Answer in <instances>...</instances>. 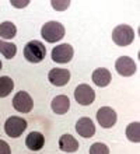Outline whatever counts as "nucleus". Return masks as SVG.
<instances>
[{
	"instance_id": "1",
	"label": "nucleus",
	"mask_w": 140,
	"mask_h": 154,
	"mask_svg": "<svg viewBox=\"0 0 140 154\" xmlns=\"http://www.w3.org/2000/svg\"><path fill=\"white\" fill-rule=\"evenodd\" d=\"M45 55H46V48L39 41H31L25 45L24 57L30 63H39L45 59Z\"/></svg>"
},
{
	"instance_id": "2",
	"label": "nucleus",
	"mask_w": 140,
	"mask_h": 154,
	"mask_svg": "<svg viewBox=\"0 0 140 154\" xmlns=\"http://www.w3.org/2000/svg\"><path fill=\"white\" fill-rule=\"evenodd\" d=\"M64 32H66L64 27L60 24V23H58V21H49V23H46V24L42 27V29H41L42 38H44L46 42H51V44L59 42V41L64 37Z\"/></svg>"
},
{
	"instance_id": "3",
	"label": "nucleus",
	"mask_w": 140,
	"mask_h": 154,
	"mask_svg": "<svg viewBox=\"0 0 140 154\" xmlns=\"http://www.w3.org/2000/svg\"><path fill=\"white\" fill-rule=\"evenodd\" d=\"M112 39L118 46H128L133 42L135 39V31L130 25L122 24L115 27V29L112 31Z\"/></svg>"
},
{
	"instance_id": "4",
	"label": "nucleus",
	"mask_w": 140,
	"mask_h": 154,
	"mask_svg": "<svg viewBox=\"0 0 140 154\" xmlns=\"http://www.w3.org/2000/svg\"><path fill=\"white\" fill-rule=\"evenodd\" d=\"M27 129V121L20 116H10L4 123V132L13 139L20 137Z\"/></svg>"
},
{
	"instance_id": "5",
	"label": "nucleus",
	"mask_w": 140,
	"mask_h": 154,
	"mask_svg": "<svg viewBox=\"0 0 140 154\" xmlns=\"http://www.w3.org/2000/svg\"><path fill=\"white\" fill-rule=\"evenodd\" d=\"M13 106H14V109L21 112V114H28V112H31L32 106H34V101L28 93L18 91L13 98Z\"/></svg>"
},
{
	"instance_id": "6",
	"label": "nucleus",
	"mask_w": 140,
	"mask_h": 154,
	"mask_svg": "<svg viewBox=\"0 0 140 154\" xmlns=\"http://www.w3.org/2000/svg\"><path fill=\"white\" fill-rule=\"evenodd\" d=\"M74 98L80 105H91L95 100V93L88 84H80L74 90Z\"/></svg>"
},
{
	"instance_id": "7",
	"label": "nucleus",
	"mask_w": 140,
	"mask_h": 154,
	"mask_svg": "<svg viewBox=\"0 0 140 154\" xmlns=\"http://www.w3.org/2000/svg\"><path fill=\"white\" fill-rule=\"evenodd\" d=\"M73 48L69 44H60L52 49V60L56 63H67L73 57Z\"/></svg>"
},
{
	"instance_id": "8",
	"label": "nucleus",
	"mask_w": 140,
	"mask_h": 154,
	"mask_svg": "<svg viewBox=\"0 0 140 154\" xmlns=\"http://www.w3.org/2000/svg\"><path fill=\"white\" fill-rule=\"evenodd\" d=\"M97 121L102 128L109 129L116 123V112L111 106H102L97 112Z\"/></svg>"
},
{
	"instance_id": "9",
	"label": "nucleus",
	"mask_w": 140,
	"mask_h": 154,
	"mask_svg": "<svg viewBox=\"0 0 140 154\" xmlns=\"http://www.w3.org/2000/svg\"><path fill=\"white\" fill-rule=\"evenodd\" d=\"M115 69L120 76L129 77V76H133L135 72H136V63L129 56H120L115 62Z\"/></svg>"
},
{
	"instance_id": "10",
	"label": "nucleus",
	"mask_w": 140,
	"mask_h": 154,
	"mask_svg": "<svg viewBox=\"0 0 140 154\" xmlns=\"http://www.w3.org/2000/svg\"><path fill=\"white\" fill-rule=\"evenodd\" d=\"M76 130L81 137H86V139L92 137V136L95 134V126H94V122L87 116H83L77 121Z\"/></svg>"
},
{
	"instance_id": "11",
	"label": "nucleus",
	"mask_w": 140,
	"mask_h": 154,
	"mask_svg": "<svg viewBox=\"0 0 140 154\" xmlns=\"http://www.w3.org/2000/svg\"><path fill=\"white\" fill-rule=\"evenodd\" d=\"M48 79L53 85L62 87V85L67 84L69 80H70V72H69L67 69H59V67H55V69H52L51 72H49Z\"/></svg>"
},
{
	"instance_id": "12",
	"label": "nucleus",
	"mask_w": 140,
	"mask_h": 154,
	"mask_svg": "<svg viewBox=\"0 0 140 154\" xmlns=\"http://www.w3.org/2000/svg\"><path fill=\"white\" fill-rule=\"evenodd\" d=\"M111 80H112L111 72L108 69H105V67H100V69L94 70V73H92V81L98 87H107L111 83Z\"/></svg>"
},
{
	"instance_id": "13",
	"label": "nucleus",
	"mask_w": 140,
	"mask_h": 154,
	"mask_svg": "<svg viewBox=\"0 0 140 154\" xmlns=\"http://www.w3.org/2000/svg\"><path fill=\"white\" fill-rule=\"evenodd\" d=\"M25 144H27V147L32 151L41 150L45 144L44 134L39 133V132H31V133L27 136V139H25Z\"/></svg>"
},
{
	"instance_id": "14",
	"label": "nucleus",
	"mask_w": 140,
	"mask_h": 154,
	"mask_svg": "<svg viewBox=\"0 0 140 154\" xmlns=\"http://www.w3.org/2000/svg\"><path fill=\"white\" fill-rule=\"evenodd\" d=\"M51 108L55 114L58 115H64L70 108V101H69L67 95H58L56 98H53Z\"/></svg>"
},
{
	"instance_id": "15",
	"label": "nucleus",
	"mask_w": 140,
	"mask_h": 154,
	"mask_svg": "<svg viewBox=\"0 0 140 154\" xmlns=\"http://www.w3.org/2000/svg\"><path fill=\"white\" fill-rule=\"evenodd\" d=\"M59 149L66 153H74L79 149V142L72 134H63L59 139Z\"/></svg>"
},
{
	"instance_id": "16",
	"label": "nucleus",
	"mask_w": 140,
	"mask_h": 154,
	"mask_svg": "<svg viewBox=\"0 0 140 154\" xmlns=\"http://www.w3.org/2000/svg\"><path fill=\"white\" fill-rule=\"evenodd\" d=\"M17 34V28L16 25L10 23V21H4L0 24V37L4 38V39H11V38L16 37Z\"/></svg>"
},
{
	"instance_id": "17",
	"label": "nucleus",
	"mask_w": 140,
	"mask_h": 154,
	"mask_svg": "<svg viewBox=\"0 0 140 154\" xmlns=\"http://www.w3.org/2000/svg\"><path fill=\"white\" fill-rule=\"evenodd\" d=\"M126 137L132 143H139L140 142V125L139 122H132L129 123L126 128Z\"/></svg>"
},
{
	"instance_id": "18",
	"label": "nucleus",
	"mask_w": 140,
	"mask_h": 154,
	"mask_svg": "<svg viewBox=\"0 0 140 154\" xmlns=\"http://www.w3.org/2000/svg\"><path fill=\"white\" fill-rule=\"evenodd\" d=\"M0 53H3L6 59H13L17 53V46L11 42H4L3 39H0Z\"/></svg>"
},
{
	"instance_id": "19",
	"label": "nucleus",
	"mask_w": 140,
	"mask_h": 154,
	"mask_svg": "<svg viewBox=\"0 0 140 154\" xmlns=\"http://www.w3.org/2000/svg\"><path fill=\"white\" fill-rule=\"evenodd\" d=\"M14 88V83L8 76L0 77V98L7 97Z\"/></svg>"
},
{
	"instance_id": "20",
	"label": "nucleus",
	"mask_w": 140,
	"mask_h": 154,
	"mask_svg": "<svg viewBox=\"0 0 140 154\" xmlns=\"http://www.w3.org/2000/svg\"><path fill=\"white\" fill-rule=\"evenodd\" d=\"M90 154H109V149L104 143H94L90 147Z\"/></svg>"
},
{
	"instance_id": "21",
	"label": "nucleus",
	"mask_w": 140,
	"mask_h": 154,
	"mask_svg": "<svg viewBox=\"0 0 140 154\" xmlns=\"http://www.w3.org/2000/svg\"><path fill=\"white\" fill-rule=\"evenodd\" d=\"M52 7L55 8V10H58V11H63V10H66V8L70 6V2L69 0H66V2H52Z\"/></svg>"
},
{
	"instance_id": "22",
	"label": "nucleus",
	"mask_w": 140,
	"mask_h": 154,
	"mask_svg": "<svg viewBox=\"0 0 140 154\" xmlns=\"http://www.w3.org/2000/svg\"><path fill=\"white\" fill-rule=\"evenodd\" d=\"M0 154H11L10 146L4 140H0Z\"/></svg>"
},
{
	"instance_id": "23",
	"label": "nucleus",
	"mask_w": 140,
	"mask_h": 154,
	"mask_svg": "<svg viewBox=\"0 0 140 154\" xmlns=\"http://www.w3.org/2000/svg\"><path fill=\"white\" fill-rule=\"evenodd\" d=\"M13 4H14V6H18V7H23V6H27L28 2H23V3H17V2H13Z\"/></svg>"
},
{
	"instance_id": "24",
	"label": "nucleus",
	"mask_w": 140,
	"mask_h": 154,
	"mask_svg": "<svg viewBox=\"0 0 140 154\" xmlns=\"http://www.w3.org/2000/svg\"><path fill=\"white\" fill-rule=\"evenodd\" d=\"M0 70H2V60H0Z\"/></svg>"
}]
</instances>
